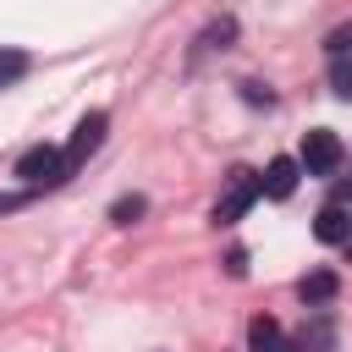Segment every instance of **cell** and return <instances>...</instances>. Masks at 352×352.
Instances as JSON below:
<instances>
[{
  "mask_svg": "<svg viewBox=\"0 0 352 352\" xmlns=\"http://www.w3.org/2000/svg\"><path fill=\"white\" fill-rule=\"evenodd\" d=\"M248 346H253V352H292L286 336H280V324H275L270 314H258V319L248 324Z\"/></svg>",
  "mask_w": 352,
  "mask_h": 352,
  "instance_id": "obj_8",
  "label": "cell"
},
{
  "mask_svg": "<svg viewBox=\"0 0 352 352\" xmlns=\"http://www.w3.org/2000/svg\"><path fill=\"white\" fill-rule=\"evenodd\" d=\"M28 66H33V60H28V50H11V44H6V50H0V88L22 82V77H28Z\"/></svg>",
  "mask_w": 352,
  "mask_h": 352,
  "instance_id": "obj_9",
  "label": "cell"
},
{
  "mask_svg": "<svg viewBox=\"0 0 352 352\" xmlns=\"http://www.w3.org/2000/svg\"><path fill=\"white\" fill-rule=\"evenodd\" d=\"M22 204H28V192H6V198H0V214H6V209H22Z\"/></svg>",
  "mask_w": 352,
  "mask_h": 352,
  "instance_id": "obj_14",
  "label": "cell"
},
{
  "mask_svg": "<svg viewBox=\"0 0 352 352\" xmlns=\"http://www.w3.org/2000/svg\"><path fill=\"white\" fill-rule=\"evenodd\" d=\"M324 50H330V55H336V60H341V55H346V50H352V22H346V28H336V33H330V38H324Z\"/></svg>",
  "mask_w": 352,
  "mask_h": 352,
  "instance_id": "obj_12",
  "label": "cell"
},
{
  "mask_svg": "<svg viewBox=\"0 0 352 352\" xmlns=\"http://www.w3.org/2000/svg\"><path fill=\"white\" fill-rule=\"evenodd\" d=\"M226 275H231V280H242V275H248V253H242V248H231V253H226Z\"/></svg>",
  "mask_w": 352,
  "mask_h": 352,
  "instance_id": "obj_13",
  "label": "cell"
},
{
  "mask_svg": "<svg viewBox=\"0 0 352 352\" xmlns=\"http://www.w3.org/2000/svg\"><path fill=\"white\" fill-rule=\"evenodd\" d=\"M297 176H302V165L280 154V160H270V165H264L258 192H264V198H292V192H297Z\"/></svg>",
  "mask_w": 352,
  "mask_h": 352,
  "instance_id": "obj_5",
  "label": "cell"
},
{
  "mask_svg": "<svg viewBox=\"0 0 352 352\" xmlns=\"http://www.w3.org/2000/svg\"><path fill=\"white\" fill-rule=\"evenodd\" d=\"M308 176H330L336 165H341V138L336 132H324V126H314V132H302V160H297Z\"/></svg>",
  "mask_w": 352,
  "mask_h": 352,
  "instance_id": "obj_3",
  "label": "cell"
},
{
  "mask_svg": "<svg viewBox=\"0 0 352 352\" xmlns=\"http://www.w3.org/2000/svg\"><path fill=\"white\" fill-rule=\"evenodd\" d=\"M16 176L28 182V192H33V187H60V182H66V154L50 148V143H33V148L16 160Z\"/></svg>",
  "mask_w": 352,
  "mask_h": 352,
  "instance_id": "obj_2",
  "label": "cell"
},
{
  "mask_svg": "<svg viewBox=\"0 0 352 352\" xmlns=\"http://www.w3.org/2000/svg\"><path fill=\"white\" fill-rule=\"evenodd\" d=\"M330 88H336V99H352V60L330 66Z\"/></svg>",
  "mask_w": 352,
  "mask_h": 352,
  "instance_id": "obj_10",
  "label": "cell"
},
{
  "mask_svg": "<svg viewBox=\"0 0 352 352\" xmlns=\"http://www.w3.org/2000/svg\"><path fill=\"white\" fill-rule=\"evenodd\" d=\"M314 236H319V242H352V214H346L341 204H324L319 220H314Z\"/></svg>",
  "mask_w": 352,
  "mask_h": 352,
  "instance_id": "obj_6",
  "label": "cell"
},
{
  "mask_svg": "<svg viewBox=\"0 0 352 352\" xmlns=\"http://www.w3.org/2000/svg\"><path fill=\"white\" fill-rule=\"evenodd\" d=\"M253 198H264L258 192V170H231L226 176V192H220V204H214V226H236L248 209H253Z\"/></svg>",
  "mask_w": 352,
  "mask_h": 352,
  "instance_id": "obj_1",
  "label": "cell"
},
{
  "mask_svg": "<svg viewBox=\"0 0 352 352\" xmlns=\"http://www.w3.org/2000/svg\"><path fill=\"white\" fill-rule=\"evenodd\" d=\"M341 292V280H336V270H314V275H302L297 280V297L308 302V308H319V302H330Z\"/></svg>",
  "mask_w": 352,
  "mask_h": 352,
  "instance_id": "obj_7",
  "label": "cell"
},
{
  "mask_svg": "<svg viewBox=\"0 0 352 352\" xmlns=\"http://www.w3.org/2000/svg\"><path fill=\"white\" fill-rule=\"evenodd\" d=\"M104 126H110V116H104V110H88V116L77 121L72 143L60 148V154H66V176H72V170H77V165H82V160H88V154H94V148L104 143Z\"/></svg>",
  "mask_w": 352,
  "mask_h": 352,
  "instance_id": "obj_4",
  "label": "cell"
},
{
  "mask_svg": "<svg viewBox=\"0 0 352 352\" xmlns=\"http://www.w3.org/2000/svg\"><path fill=\"white\" fill-rule=\"evenodd\" d=\"M138 214H143V198H138V192H132V198H121V204L110 209V220H116V226H132Z\"/></svg>",
  "mask_w": 352,
  "mask_h": 352,
  "instance_id": "obj_11",
  "label": "cell"
}]
</instances>
